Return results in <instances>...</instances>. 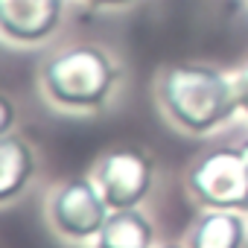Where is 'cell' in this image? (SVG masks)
I'll use <instances>...</instances> for the list:
<instances>
[{
	"mask_svg": "<svg viewBox=\"0 0 248 248\" xmlns=\"http://www.w3.org/2000/svg\"><path fill=\"white\" fill-rule=\"evenodd\" d=\"M93 181L99 184L111 210L140 207L152 193L155 164L138 146H114L96 161Z\"/></svg>",
	"mask_w": 248,
	"mask_h": 248,
	"instance_id": "5",
	"label": "cell"
},
{
	"mask_svg": "<svg viewBox=\"0 0 248 248\" xmlns=\"http://www.w3.org/2000/svg\"><path fill=\"white\" fill-rule=\"evenodd\" d=\"M93 248H155V225L138 207L111 210Z\"/></svg>",
	"mask_w": 248,
	"mask_h": 248,
	"instance_id": "9",
	"label": "cell"
},
{
	"mask_svg": "<svg viewBox=\"0 0 248 248\" xmlns=\"http://www.w3.org/2000/svg\"><path fill=\"white\" fill-rule=\"evenodd\" d=\"M88 3H93V6H126L132 0H88Z\"/></svg>",
	"mask_w": 248,
	"mask_h": 248,
	"instance_id": "12",
	"label": "cell"
},
{
	"mask_svg": "<svg viewBox=\"0 0 248 248\" xmlns=\"http://www.w3.org/2000/svg\"><path fill=\"white\" fill-rule=\"evenodd\" d=\"M248 239L245 216L236 210H210L190 225L187 231V248H242Z\"/></svg>",
	"mask_w": 248,
	"mask_h": 248,
	"instance_id": "7",
	"label": "cell"
},
{
	"mask_svg": "<svg viewBox=\"0 0 248 248\" xmlns=\"http://www.w3.org/2000/svg\"><path fill=\"white\" fill-rule=\"evenodd\" d=\"M161 248H187V245H175V242H170V245H161Z\"/></svg>",
	"mask_w": 248,
	"mask_h": 248,
	"instance_id": "13",
	"label": "cell"
},
{
	"mask_svg": "<svg viewBox=\"0 0 248 248\" xmlns=\"http://www.w3.org/2000/svg\"><path fill=\"white\" fill-rule=\"evenodd\" d=\"M111 207L93 178H67L47 199L50 228L67 242H93Z\"/></svg>",
	"mask_w": 248,
	"mask_h": 248,
	"instance_id": "4",
	"label": "cell"
},
{
	"mask_svg": "<svg viewBox=\"0 0 248 248\" xmlns=\"http://www.w3.org/2000/svg\"><path fill=\"white\" fill-rule=\"evenodd\" d=\"M158 102L172 126L207 135L239 111L233 79L210 64H172L158 79Z\"/></svg>",
	"mask_w": 248,
	"mask_h": 248,
	"instance_id": "1",
	"label": "cell"
},
{
	"mask_svg": "<svg viewBox=\"0 0 248 248\" xmlns=\"http://www.w3.org/2000/svg\"><path fill=\"white\" fill-rule=\"evenodd\" d=\"M120 70L93 44H73L41 64V88L64 111H96L114 93Z\"/></svg>",
	"mask_w": 248,
	"mask_h": 248,
	"instance_id": "2",
	"label": "cell"
},
{
	"mask_svg": "<svg viewBox=\"0 0 248 248\" xmlns=\"http://www.w3.org/2000/svg\"><path fill=\"white\" fill-rule=\"evenodd\" d=\"M35 175V152L21 135H0V204H12Z\"/></svg>",
	"mask_w": 248,
	"mask_h": 248,
	"instance_id": "8",
	"label": "cell"
},
{
	"mask_svg": "<svg viewBox=\"0 0 248 248\" xmlns=\"http://www.w3.org/2000/svg\"><path fill=\"white\" fill-rule=\"evenodd\" d=\"M233 88H236V99H239V111L248 114V64L233 76Z\"/></svg>",
	"mask_w": 248,
	"mask_h": 248,
	"instance_id": "10",
	"label": "cell"
},
{
	"mask_svg": "<svg viewBox=\"0 0 248 248\" xmlns=\"http://www.w3.org/2000/svg\"><path fill=\"white\" fill-rule=\"evenodd\" d=\"M64 0H0V30L9 41L38 44L59 27Z\"/></svg>",
	"mask_w": 248,
	"mask_h": 248,
	"instance_id": "6",
	"label": "cell"
},
{
	"mask_svg": "<svg viewBox=\"0 0 248 248\" xmlns=\"http://www.w3.org/2000/svg\"><path fill=\"white\" fill-rule=\"evenodd\" d=\"M0 111H3V117H0V135H9L12 123H15V108H12V99L6 93L0 96Z\"/></svg>",
	"mask_w": 248,
	"mask_h": 248,
	"instance_id": "11",
	"label": "cell"
},
{
	"mask_svg": "<svg viewBox=\"0 0 248 248\" xmlns=\"http://www.w3.org/2000/svg\"><path fill=\"white\" fill-rule=\"evenodd\" d=\"M187 190L202 207L248 213V149L219 146L199 155L187 170Z\"/></svg>",
	"mask_w": 248,
	"mask_h": 248,
	"instance_id": "3",
	"label": "cell"
},
{
	"mask_svg": "<svg viewBox=\"0 0 248 248\" xmlns=\"http://www.w3.org/2000/svg\"><path fill=\"white\" fill-rule=\"evenodd\" d=\"M242 146H245V149H248V140H245V143H242Z\"/></svg>",
	"mask_w": 248,
	"mask_h": 248,
	"instance_id": "14",
	"label": "cell"
}]
</instances>
